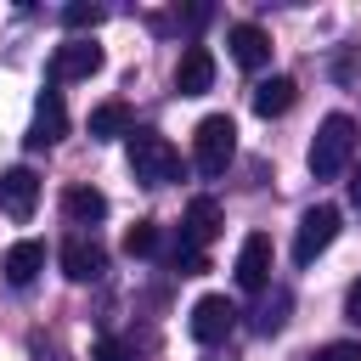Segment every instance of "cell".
Wrapping results in <instances>:
<instances>
[{"label": "cell", "mask_w": 361, "mask_h": 361, "mask_svg": "<svg viewBox=\"0 0 361 361\" xmlns=\"http://www.w3.org/2000/svg\"><path fill=\"white\" fill-rule=\"evenodd\" d=\"M130 175L141 186H169L180 180V152L169 147V135L158 130H130Z\"/></svg>", "instance_id": "7a4b0ae2"}, {"label": "cell", "mask_w": 361, "mask_h": 361, "mask_svg": "<svg viewBox=\"0 0 361 361\" xmlns=\"http://www.w3.org/2000/svg\"><path fill=\"white\" fill-rule=\"evenodd\" d=\"M344 322H355V327H361V282L344 293Z\"/></svg>", "instance_id": "d4e9b609"}, {"label": "cell", "mask_w": 361, "mask_h": 361, "mask_svg": "<svg viewBox=\"0 0 361 361\" xmlns=\"http://www.w3.org/2000/svg\"><path fill=\"white\" fill-rule=\"evenodd\" d=\"M169 265H175L180 276H197V271H203V248H192V243L180 237V243L169 248Z\"/></svg>", "instance_id": "ffe728a7"}, {"label": "cell", "mask_w": 361, "mask_h": 361, "mask_svg": "<svg viewBox=\"0 0 361 361\" xmlns=\"http://www.w3.org/2000/svg\"><path fill=\"white\" fill-rule=\"evenodd\" d=\"M28 355H34V361H68V350H62L56 338H39V333H34V344H28Z\"/></svg>", "instance_id": "cb8c5ba5"}, {"label": "cell", "mask_w": 361, "mask_h": 361, "mask_svg": "<svg viewBox=\"0 0 361 361\" xmlns=\"http://www.w3.org/2000/svg\"><path fill=\"white\" fill-rule=\"evenodd\" d=\"M34 203H39V175H34L28 164H17V169H0V214H11V220H28V214H34Z\"/></svg>", "instance_id": "ba28073f"}, {"label": "cell", "mask_w": 361, "mask_h": 361, "mask_svg": "<svg viewBox=\"0 0 361 361\" xmlns=\"http://www.w3.org/2000/svg\"><path fill=\"white\" fill-rule=\"evenodd\" d=\"M231 62L237 68H248V73H259L265 62H271V34L259 28V23H231Z\"/></svg>", "instance_id": "8fae6325"}, {"label": "cell", "mask_w": 361, "mask_h": 361, "mask_svg": "<svg viewBox=\"0 0 361 361\" xmlns=\"http://www.w3.org/2000/svg\"><path fill=\"white\" fill-rule=\"evenodd\" d=\"M288 305H293V299H288V288H276V293H271V299L254 310V333H265V338H271V333H282V322H288Z\"/></svg>", "instance_id": "ac0fdd59"}, {"label": "cell", "mask_w": 361, "mask_h": 361, "mask_svg": "<svg viewBox=\"0 0 361 361\" xmlns=\"http://www.w3.org/2000/svg\"><path fill=\"white\" fill-rule=\"evenodd\" d=\"M62 214H68L73 226H96V220L107 214V197H102L96 186H68V192H62Z\"/></svg>", "instance_id": "2e32d148"}, {"label": "cell", "mask_w": 361, "mask_h": 361, "mask_svg": "<svg viewBox=\"0 0 361 361\" xmlns=\"http://www.w3.org/2000/svg\"><path fill=\"white\" fill-rule=\"evenodd\" d=\"M293 96H299V85H293L288 73H271V79L254 85V113H259V118H282V113L293 107Z\"/></svg>", "instance_id": "9a60e30c"}, {"label": "cell", "mask_w": 361, "mask_h": 361, "mask_svg": "<svg viewBox=\"0 0 361 361\" xmlns=\"http://www.w3.org/2000/svg\"><path fill=\"white\" fill-rule=\"evenodd\" d=\"M231 152H237V124H231L226 113H209V118L197 124V135H192V164H197L203 175H226Z\"/></svg>", "instance_id": "3957f363"}, {"label": "cell", "mask_w": 361, "mask_h": 361, "mask_svg": "<svg viewBox=\"0 0 361 361\" xmlns=\"http://www.w3.org/2000/svg\"><path fill=\"white\" fill-rule=\"evenodd\" d=\"M102 17H107V11H102V6H85V0H73V6H62V23H68V28H96Z\"/></svg>", "instance_id": "44dd1931"}, {"label": "cell", "mask_w": 361, "mask_h": 361, "mask_svg": "<svg viewBox=\"0 0 361 361\" xmlns=\"http://www.w3.org/2000/svg\"><path fill=\"white\" fill-rule=\"evenodd\" d=\"M96 68H102V45H90V39H68V45H56V56H51V85L90 79Z\"/></svg>", "instance_id": "9c48e42d"}, {"label": "cell", "mask_w": 361, "mask_h": 361, "mask_svg": "<svg viewBox=\"0 0 361 361\" xmlns=\"http://www.w3.org/2000/svg\"><path fill=\"white\" fill-rule=\"evenodd\" d=\"M158 243H164V237H158V226H152V220H135V226L124 231V254H130V259L158 254Z\"/></svg>", "instance_id": "d6986e66"}, {"label": "cell", "mask_w": 361, "mask_h": 361, "mask_svg": "<svg viewBox=\"0 0 361 361\" xmlns=\"http://www.w3.org/2000/svg\"><path fill=\"white\" fill-rule=\"evenodd\" d=\"M231 327H237V305H231L226 293H203V299L192 305V316H186V333H192L197 344H220Z\"/></svg>", "instance_id": "5b68a950"}, {"label": "cell", "mask_w": 361, "mask_h": 361, "mask_svg": "<svg viewBox=\"0 0 361 361\" xmlns=\"http://www.w3.org/2000/svg\"><path fill=\"white\" fill-rule=\"evenodd\" d=\"M338 209L333 203H316V209H305V220H299V237H293V265H310L316 254H327L333 248V237H338Z\"/></svg>", "instance_id": "277c9868"}, {"label": "cell", "mask_w": 361, "mask_h": 361, "mask_svg": "<svg viewBox=\"0 0 361 361\" xmlns=\"http://www.w3.org/2000/svg\"><path fill=\"white\" fill-rule=\"evenodd\" d=\"M0 271H6V282H11V288H28V282L45 271V243H34V237L11 243V248H6V259H0Z\"/></svg>", "instance_id": "4fadbf2b"}, {"label": "cell", "mask_w": 361, "mask_h": 361, "mask_svg": "<svg viewBox=\"0 0 361 361\" xmlns=\"http://www.w3.org/2000/svg\"><path fill=\"white\" fill-rule=\"evenodd\" d=\"M310 361H361V344H350V338H338V344H322Z\"/></svg>", "instance_id": "7402d4cb"}, {"label": "cell", "mask_w": 361, "mask_h": 361, "mask_svg": "<svg viewBox=\"0 0 361 361\" xmlns=\"http://www.w3.org/2000/svg\"><path fill=\"white\" fill-rule=\"evenodd\" d=\"M68 135V107H62V90H39V102H34V124H28V147L39 152V147H56Z\"/></svg>", "instance_id": "8992f818"}, {"label": "cell", "mask_w": 361, "mask_h": 361, "mask_svg": "<svg viewBox=\"0 0 361 361\" xmlns=\"http://www.w3.org/2000/svg\"><path fill=\"white\" fill-rule=\"evenodd\" d=\"M118 135H130V107L124 102H102L90 113V141H118Z\"/></svg>", "instance_id": "e0dca14e"}, {"label": "cell", "mask_w": 361, "mask_h": 361, "mask_svg": "<svg viewBox=\"0 0 361 361\" xmlns=\"http://www.w3.org/2000/svg\"><path fill=\"white\" fill-rule=\"evenodd\" d=\"M350 203L361 209V164H355V175H350Z\"/></svg>", "instance_id": "484cf974"}, {"label": "cell", "mask_w": 361, "mask_h": 361, "mask_svg": "<svg viewBox=\"0 0 361 361\" xmlns=\"http://www.w3.org/2000/svg\"><path fill=\"white\" fill-rule=\"evenodd\" d=\"M180 237H186L192 248H209V243L220 237V203H214V197H192V203H186V226H180Z\"/></svg>", "instance_id": "5bb4252c"}, {"label": "cell", "mask_w": 361, "mask_h": 361, "mask_svg": "<svg viewBox=\"0 0 361 361\" xmlns=\"http://www.w3.org/2000/svg\"><path fill=\"white\" fill-rule=\"evenodd\" d=\"M214 85V56H209V45H186L180 51V68H175V90L180 96H203Z\"/></svg>", "instance_id": "7c38bea8"}, {"label": "cell", "mask_w": 361, "mask_h": 361, "mask_svg": "<svg viewBox=\"0 0 361 361\" xmlns=\"http://www.w3.org/2000/svg\"><path fill=\"white\" fill-rule=\"evenodd\" d=\"M90 361H135V355H130V344H118V338H96Z\"/></svg>", "instance_id": "603a6c76"}, {"label": "cell", "mask_w": 361, "mask_h": 361, "mask_svg": "<svg viewBox=\"0 0 361 361\" xmlns=\"http://www.w3.org/2000/svg\"><path fill=\"white\" fill-rule=\"evenodd\" d=\"M237 282H243L248 293H259V288L271 282V237H265V231H248V237H243V248H237Z\"/></svg>", "instance_id": "30bf717a"}, {"label": "cell", "mask_w": 361, "mask_h": 361, "mask_svg": "<svg viewBox=\"0 0 361 361\" xmlns=\"http://www.w3.org/2000/svg\"><path fill=\"white\" fill-rule=\"evenodd\" d=\"M350 158H355V118L350 113H327L316 124V141H310V175L333 180V175L350 169Z\"/></svg>", "instance_id": "6da1fadb"}, {"label": "cell", "mask_w": 361, "mask_h": 361, "mask_svg": "<svg viewBox=\"0 0 361 361\" xmlns=\"http://www.w3.org/2000/svg\"><path fill=\"white\" fill-rule=\"evenodd\" d=\"M56 259H62V276H68V282H96V276L107 271L102 243H96V237H85V231H73V237L62 243V254H56Z\"/></svg>", "instance_id": "52a82bcc"}]
</instances>
